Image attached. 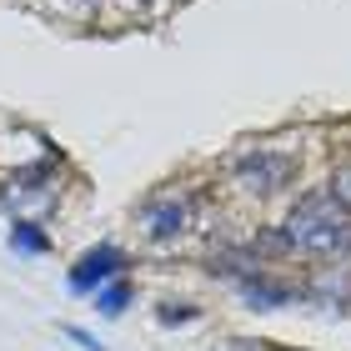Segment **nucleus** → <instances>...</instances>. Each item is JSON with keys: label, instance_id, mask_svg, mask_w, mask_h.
<instances>
[{"label": "nucleus", "instance_id": "f257e3e1", "mask_svg": "<svg viewBox=\"0 0 351 351\" xmlns=\"http://www.w3.org/2000/svg\"><path fill=\"white\" fill-rule=\"evenodd\" d=\"M351 221V211L331 196V191H306L296 206H291V216L281 221V231L291 236V246H296V256H306V251L322 241L326 231H337V226H346Z\"/></svg>", "mask_w": 351, "mask_h": 351}, {"label": "nucleus", "instance_id": "f03ea898", "mask_svg": "<svg viewBox=\"0 0 351 351\" xmlns=\"http://www.w3.org/2000/svg\"><path fill=\"white\" fill-rule=\"evenodd\" d=\"M231 176L241 181L251 196H276V191L296 176V156H281V151H246L231 161Z\"/></svg>", "mask_w": 351, "mask_h": 351}, {"label": "nucleus", "instance_id": "7ed1b4c3", "mask_svg": "<svg viewBox=\"0 0 351 351\" xmlns=\"http://www.w3.org/2000/svg\"><path fill=\"white\" fill-rule=\"evenodd\" d=\"M116 276H125V251L116 241H101L95 251H86V256L66 271V286H71V296H95L106 281H116Z\"/></svg>", "mask_w": 351, "mask_h": 351}, {"label": "nucleus", "instance_id": "20e7f679", "mask_svg": "<svg viewBox=\"0 0 351 351\" xmlns=\"http://www.w3.org/2000/svg\"><path fill=\"white\" fill-rule=\"evenodd\" d=\"M136 216H141V226H146V236L156 246H171L186 226V201L181 196H151V201L136 206Z\"/></svg>", "mask_w": 351, "mask_h": 351}, {"label": "nucleus", "instance_id": "39448f33", "mask_svg": "<svg viewBox=\"0 0 351 351\" xmlns=\"http://www.w3.org/2000/svg\"><path fill=\"white\" fill-rule=\"evenodd\" d=\"M236 296L246 301V306H256V311H276V306H291V301L301 296V286L291 281H276V276H246V281H236Z\"/></svg>", "mask_w": 351, "mask_h": 351}, {"label": "nucleus", "instance_id": "423d86ee", "mask_svg": "<svg viewBox=\"0 0 351 351\" xmlns=\"http://www.w3.org/2000/svg\"><path fill=\"white\" fill-rule=\"evenodd\" d=\"M60 176V156H40V161H25V166H15V191H45Z\"/></svg>", "mask_w": 351, "mask_h": 351}, {"label": "nucleus", "instance_id": "0eeeda50", "mask_svg": "<svg viewBox=\"0 0 351 351\" xmlns=\"http://www.w3.org/2000/svg\"><path fill=\"white\" fill-rule=\"evenodd\" d=\"M10 246H15V251H25V256H45V251H51V236H45L40 221L15 216V221H10Z\"/></svg>", "mask_w": 351, "mask_h": 351}, {"label": "nucleus", "instance_id": "6e6552de", "mask_svg": "<svg viewBox=\"0 0 351 351\" xmlns=\"http://www.w3.org/2000/svg\"><path fill=\"white\" fill-rule=\"evenodd\" d=\"M90 301H95V311H101V316H125V306L136 301V286L125 281V276H116V281H106Z\"/></svg>", "mask_w": 351, "mask_h": 351}, {"label": "nucleus", "instance_id": "1a4fd4ad", "mask_svg": "<svg viewBox=\"0 0 351 351\" xmlns=\"http://www.w3.org/2000/svg\"><path fill=\"white\" fill-rule=\"evenodd\" d=\"M306 256H316V261H351V221L346 226H337V231H326L322 241H316Z\"/></svg>", "mask_w": 351, "mask_h": 351}, {"label": "nucleus", "instance_id": "9d476101", "mask_svg": "<svg viewBox=\"0 0 351 351\" xmlns=\"http://www.w3.org/2000/svg\"><path fill=\"white\" fill-rule=\"evenodd\" d=\"M256 256L261 261H286V256H296V246H291V236H286L281 226H266V231H256Z\"/></svg>", "mask_w": 351, "mask_h": 351}, {"label": "nucleus", "instance_id": "9b49d317", "mask_svg": "<svg viewBox=\"0 0 351 351\" xmlns=\"http://www.w3.org/2000/svg\"><path fill=\"white\" fill-rule=\"evenodd\" d=\"M156 316H161V326H176V322H196L201 306H191V301H161Z\"/></svg>", "mask_w": 351, "mask_h": 351}, {"label": "nucleus", "instance_id": "f8f14e48", "mask_svg": "<svg viewBox=\"0 0 351 351\" xmlns=\"http://www.w3.org/2000/svg\"><path fill=\"white\" fill-rule=\"evenodd\" d=\"M326 191H331V196H337L346 211H351V161H341L337 171H331V186H326Z\"/></svg>", "mask_w": 351, "mask_h": 351}, {"label": "nucleus", "instance_id": "ddd939ff", "mask_svg": "<svg viewBox=\"0 0 351 351\" xmlns=\"http://www.w3.org/2000/svg\"><path fill=\"white\" fill-rule=\"evenodd\" d=\"M60 331H66V337H71L75 346H81V351H106V346H101V341H95V337H86V331H81V326H60Z\"/></svg>", "mask_w": 351, "mask_h": 351}]
</instances>
